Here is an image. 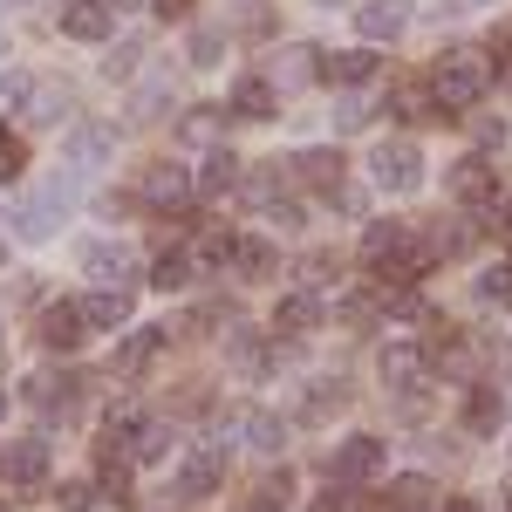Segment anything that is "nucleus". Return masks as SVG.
I'll return each instance as SVG.
<instances>
[{
    "label": "nucleus",
    "instance_id": "41",
    "mask_svg": "<svg viewBox=\"0 0 512 512\" xmlns=\"http://www.w3.org/2000/svg\"><path fill=\"white\" fill-rule=\"evenodd\" d=\"M137 55H144V48H137V41H123L117 55L103 62V76H110V82H117V76H137Z\"/></svg>",
    "mask_w": 512,
    "mask_h": 512
},
{
    "label": "nucleus",
    "instance_id": "13",
    "mask_svg": "<svg viewBox=\"0 0 512 512\" xmlns=\"http://www.w3.org/2000/svg\"><path fill=\"white\" fill-rule=\"evenodd\" d=\"M82 301H55V308H41V349H76L82 342Z\"/></svg>",
    "mask_w": 512,
    "mask_h": 512
},
{
    "label": "nucleus",
    "instance_id": "47",
    "mask_svg": "<svg viewBox=\"0 0 512 512\" xmlns=\"http://www.w3.org/2000/svg\"><path fill=\"white\" fill-rule=\"evenodd\" d=\"M0 424H7V390H0Z\"/></svg>",
    "mask_w": 512,
    "mask_h": 512
},
{
    "label": "nucleus",
    "instance_id": "43",
    "mask_svg": "<svg viewBox=\"0 0 512 512\" xmlns=\"http://www.w3.org/2000/svg\"><path fill=\"white\" fill-rule=\"evenodd\" d=\"M158 14H164V21H185V14H192V0H158Z\"/></svg>",
    "mask_w": 512,
    "mask_h": 512
},
{
    "label": "nucleus",
    "instance_id": "17",
    "mask_svg": "<svg viewBox=\"0 0 512 512\" xmlns=\"http://www.w3.org/2000/svg\"><path fill=\"white\" fill-rule=\"evenodd\" d=\"M315 55H321V48H301V41H294V48H280V55H274V82H280V89H301V82H315V76H321Z\"/></svg>",
    "mask_w": 512,
    "mask_h": 512
},
{
    "label": "nucleus",
    "instance_id": "40",
    "mask_svg": "<svg viewBox=\"0 0 512 512\" xmlns=\"http://www.w3.org/2000/svg\"><path fill=\"white\" fill-rule=\"evenodd\" d=\"M287 492H294V478H287V472L267 478V485H260V506H253V512H280V506H287Z\"/></svg>",
    "mask_w": 512,
    "mask_h": 512
},
{
    "label": "nucleus",
    "instance_id": "5",
    "mask_svg": "<svg viewBox=\"0 0 512 512\" xmlns=\"http://www.w3.org/2000/svg\"><path fill=\"white\" fill-rule=\"evenodd\" d=\"M444 192H451V198H465V205H485V198H499V164L485 158V151L458 158L451 171H444Z\"/></svg>",
    "mask_w": 512,
    "mask_h": 512
},
{
    "label": "nucleus",
    "instance_id": "33",
    "mask_svg": "<svg viewBox=\"0 0 512 512\" xmlns=\"http://www.w3.org/2000/svg\"><path fill=\"white\" fill-rule=\"evenodd\" d=\"M62 110H69V96H55V89H35V103H28V123H35V130H48V123H62Z\"/></svg>",
    "mask_w": 512,
    "mask_h": 512
},
{
    "label": "nucleus",
    "instance_id": "37",
    "mask_svg": "<svg viewBox=\"0 0 512 512\" xmlns=\"http://www.w3.org/2000/svg\"><path fill=\"white\" fill-rule=\"evenodd\" d=\"M21 164H28L21 137H7V130H0V185H14V178H21Z\"/></svg>",
    "mask_w": 512,
    "mask_h": 512
},
{
    "label": "nucleus",
    "instance_id": "32",
    "mask_svg": "<svg viewBox=\"0 0 512 512\" xmlns=\"http://www.w3.org/2000/svg\"><path fill=\"white\" fill-rule=\"evenodd\" d=\"M28 103H35V82L21 76V69H7V76H0V117H7V110H28Z\"/></svg>",
    "mask_w": 512,
    "mask_h": 512
},
{
    "label": "nucleus",
    "instance_id": "45",
    "mask_svg": "<svg viewBox=\"0 0 512 512\" xmlns=\"http://www.w3.org/2000/svg\"><path fill=\"white\" fill-rule=\"evenodd\" d=\"M444 512H478V506H472V499H451V506H444Z\"/></svg>",
    "mask_w": 512,
    "mask_h": 512
},
{
    "label": "nucleus",
    "instance_id": "16",
    "mask_svg": "<svg viewBox=\"0 0 512 512\" xmlns=\"http://www.w3.org/2000/svg\"><path fill=\"white\" fill-rule=\"evenodd\" d=\"M7 478H14V485H41V478H48V444H41V437H14V444H7Z\"/></svg>",
    "mask_w": 512,
    "mask_h": 512
},
{
    "label": "nucleus",
    "instance_id": "1",
    "mask_svg": "<svg viewBox=\"0 0 512 512\" xmlns=\"http://www.w3.org/2000/svg\"><path fill=\"white\" fill-rule=\"evenodd\" d=\"M485 89H492V62H485L478 48L444 55V62H437V76H431V96H437V110H444V117H465Z\"/></svg>",
    "mask_w": 512,
    "mask_h": 512
},
{
    "label": "nucleus",
    "instance_id": "30",
    "mask_svg": "<svg viewBox=\"0 0 512 512\" xmlns=\"http://www.w3.org/2000/svg\"><path fill=\"white\" fill-rule=\"evenodd\" d=\"M403 246H410V239H403V226H396V219L369 226V239H362V253H369V260H390V253H403Z\"/></svg>",
    "mask_w": 512,
    "mask_h": 512
},
{
    "label": "nucleus",
    "instance_id": "36",
    "mask_svg": "<svg viewBox=\"0 0 512 512\" xmlns=\"http://www.w3.org/2000/svg\"><path fill=\"white\" fill-rule=\"evenodd\" d=\"M478 294H485V301H499V308H512V267H492V274H478Z\"/></svg>",
    "mask_w": 512,
    "mask_h": 512
},
{
    "label": "nucleus",
    "instance_id": "52",
    "mask_svg": "<svg viewBox=\"0 0 512 512\" xmlns=\"http://www.w3.org/2000/svg\"><path fill=\"white\" fill-rule=\"evenodd\" d=\"M465 7H472V0H465Z\"/></svg>",
    "mask_w": 512,
    "mask_h": 512
},
{
    "label": "nucleus",
    "instance_id": "3",
    "mask_svg": "<svg viewBox=\"0 0 512 512\" xmlns=\"http://www.w3.org/2000/svg\"><path fill=\"white\" fill-rule=\"evenodd\" d=\"M62 212H69V185L48 178V185H35V192L14 205V233H21V239H55Z\"/></svg>",
    "mask_w": 512,
    "mask_h": 512
},
{
    "label": "nucleus",
    "instance_id": "22",
    "mask_svg": "<svg viewBox=\"0 0 512 512\" xmlns=\"http://www.w3.org/2000/svg\"><path fill=\"white\" fill-rule=\"evenodd\" d=\"M321 76H328V82H369V76H376V55H369V48H342V55L321 62Z\"/></svg>",
    "mask_w": 512,
    "mask_h": 512
},
{
    "label": "nucleus",
    "instance_id": "23",
    "mask_svg": "<svg viewBox=\"0 0 512 512\" xmlns=\"http://www.w3.org/2000/svg\"><path fill=\"white\" fill-rule=\"evenodd\" d=\"M233 267L246 280H274V267H280V253L267 246V239H239V253H233Z\"/></svg>",
    "mask_w": 512,
    "mask_h": 512
},
{
    "label": "nucleus",
    "instance_id": "48",
    "mask_svg": "<svg viewBox=\"0 0 512 512\" xmlns=\"http://www.w3.org/2000/svg\"><path fill=\"white\" fill-rule=\"evenodd\" d=\"M110 7H137V0H110Z\"/></svg>",
    "mask_w": 512,
    "mask_h": 512
},
{
    "label": "nucleus",
    "instance_id": "51",
    "mask_svg": "<svg viewBox=\"0 0 512 512\" xmlns=\"http://www.w3.org/2000/svg\"><path fill=\"white\" fill-rule=\"evenodd\" d=\"M321 7H335V0H321Z\"/></svg>",
    "mask_w": 512,
    "mask_h": 512
},
{
    "label": "nucleus",
    "instance_id": "42",
    "mask_svg": "<svg viewBox=\"0 0 512 512\" xmlns=\"http://www.w3.org/2000/svg\"><path fill=\"white\" fill-rule=\"evenodd\" d=\"M478 144H506V123H499V117H478Z\"/></svg>",
    "mask_w": 512,
    "mask_h": 512
},
{
    "label": "nucleus",
    "instance_id": "25",
    "mask_svg": "<svg viewBox=\"0 0 512 512\" xmlns=\"http://www.w3.org/2000/svg\"><path fill=\"white\" fill-rule=\"evenodd\" d=\"M164 451H171V424H137L130 458H137V465H164Z\"/></svg>",
    "mask_w": 512,
    "mask_h": 512
},
{
    "label": "nucleus",
    "instance_id": "6",
    "mask_svg": "<svg viewBox=\"0 0 512 512\" xmlns=\"http://www.w3.org/2000/svg\"><path fill=\"white\" fill-rule=\"evenodd\" d=\"M219 478H226V444H219V437H205L192 458H185V472H178V499H212V492H219Z\"/></svg>",
    "mask_w": 512,
    "mask_h": 512
},
{
    "label": "nucleus",
    "instance_id": "21",
    "mask_svg": "<svg viewBox=\"0 0 512 512\" xmlns=\"http://www.w3.org/2000/svg\"><path fill=\"white\" fill-rule=\"evenodd\" d=\"M315 321H321V301H315V294H287V301L274 308V328H280V335H308Z\"/></svg>",
    "mask_w": 512,
    "mask_h": 512
},
{
    "label": "nucleus",
    "instance_id": "19",
    "mask_svg": "<svg viewBox=\"0 0 512 512\" xmlns=\"http://www.w3.org/2000/svg\"><path fill=\"white\" fill-rule=\"evenodd\" d=\"M233 117H246V123H267V117H274V82H267V76L239 82V89H233Z\"/></svg>",
    "mask_w": 512,
    "mask_h": 512
},
{
    "label": "nucleus",
    "instance_id": "2",
    "mask_svg": "<svg viewBox=\"0 0 512 512\" xmlns=\"http://www.w3.org/2000/svg\"><path fill=\"white\" fill-rule=\"evenodd\" d=\"M369 178H376V192H390V198H410V192H424V151L417 144H376L369 151Z\"/></svg>",
    "mask_w": 512,
    "mask_h": 512
},
{
    "label": "nucleus",
    "instance_id": "12",
    "mask_svg": "<svg viewBox=\"0 0 512 512\" xmlns=\"http://www.w3.org/2000/svg\"><path fill=\"white\" fill-rule=\"evenodd\" d=\"M110 151H117V130H103V123H76V130H69V144H62V158L76 164V171H96Z\"/></svg>",
    "mask_w": 512,
    "mask_h": 512
},
{
    "label": "nucleus",
    "instance_id": "26",
    "mask_svg": "<svg viewBox=\"0 0 512 512\" xmlns=\"http://www.w3.org/2000/svg\"><path fill=\"white\" fill-rule=\"evenodd\" d=\"M185 55H192V69H219V62H226V35H219V28H192Z\"/></svg>",
    "mask_w": 512,
    "mask_h": 512
},
{
    "label": "nucleus",
    "instance_id": "15",
    "mask_svg": "<svg viewBox=\"0 0 512 512\" xmlns=\"http://www.w3.org/2000/svg\"><path fill=\"white\" fill-rule=\"evenodd\" d=\"M383 383H390V390H417V383H424V349H417V342H390V349H383Z\"/></svg>",
    "mask_w": 512,
    "mask_h": 512
},
{
    "label": "nucleus",
    "instance_id": "35",
    "mask_svg": "<svg viewBox=\"0 0 512 512\" xmlns=\"http://www.w3.org/2000/svg\"><path fill=\"white\" fill-rule=\"evenodd\" d=\"M55 506H62V512H89V506H96V485H89V478H69V485L55 492Z\"/></svg>",
    "mask_w": 512,
    "mask_h": 512
},
{
    "label": "nucleus",
    "instance_id": "10",
    "mask_svg": "<svg viewBox=\"0 0 512 512\" xmlns=\"http://www.w3.org/2000/svg\"><path fill=\"white\" fill-rule=\"evenodd\" d=\"M82 267L103 280V287H130V274H137V260H130L123 239H89V246H82Z\"/></svg>",
    "mask_w": 512,
    "mask_h": 512
},
{
    "label": "nucleus",
    "instance_id": "14",
    "mask_svg": "<svg viewBox=\"0 0 512 512\" xmlns=\"http://www.w3.org/2000/svg\"><path fill=\"white\" fill-rule=\"evenodd\" d=\"M82 321L89 328H130V287H96L82 301Z\"/></svg>",
    "mask_w": 512,
    "mask_h": 512
},
{
    "label": "nucleus",
    "instance_id": "46",
    "mask_svg": "<svg viewBox=\"0 0 512 512\" xmlns=\"http://www.w3.org/2000/svg\"><path fill=\"white\" fill-rule=\"evenodd\" d=\"M499 76H506V82H512V48H506V62H499Z\"/></svg>",
    "mask_w": 512,
    "mask_h": 512
},
{
    "label": "nucleus",
    "instance_id": "39",
    "mask_svg": "<svg viewBox=\"0 0 512 512\" xmlns=\"http://www.w3.org/2000/svg\"><path fill=\"white\" fill-rule=\"evenodd\" d=\"M328 280H335V260L328 253H308L301 260V287H328Z\"/></svg>",
    "mask_w": 512,
    "mask_h": 512
},
{
    "label": "nucleus",
    "instance_id": "24",
    "mask_svg": "<svg viewBox=\"0 0 512 512\" xmlns=\"http://www.w3.org/2000/svg\"><path fill=\"white\" fill-rule=\"evenodd\" d=\"M192 274H198V267H192V253H185V246H164V253H158V267H151V287H164V294H171V287H185Z\"/></svg>",
    "mask_w": 512,
    "mask_h": 512
},
{
    "label": "nucleus",
    "instance_id": "20",
    "mask_svg": "<svg viewBox=\"0 0 512 512\" xmlns=\"http://www.w3.org/2000/svg\"><path fill=\"white\" fill-rule=\"evenodd\" d=\"M294 178H308V185H321V192H335V185H342V151H301V158H294Z\"/></svg>",
    "mask_w": 512,
    "mask_h": 512
},
{
    "label": "nucleus",
    "instance_id": "49",
    "mask_svg": "<svg viewBox=\"0 0 512 512\" xmlns=\"http://www.w3.org/2000/svg\"><path fill=\"white\" fill-rule=\"evenodd\" d=\"M506 512H512V485H506Z\"/></svg>",
    "mask_w": 512,
    "mask_h": 512
},
{
    "label": "nucleus",
    "instance_id": "7",
    "mask_svg": "<svg viewBox=\"0 0 512 512\" xmlns=\"http://www.w3.org/2000/svg\"><path fill=\"white\" fill-rule=\"evenodd\" d=\"M192 192H198V171H185V164H151L144 171V205L151 212H178Z\"/></svg>",
    "mask_w": 512,
    "mask_h": 512
},
{
    "label": "nucleus",
    "instance_id": "11",
    "mask_svg": "<svg viewBox=\"0 0 512 512\" xmlns=\"http://www.w3.org/2000/svg\"><path fill=\"white\" fill-rule=\"evenodd\" d=\"M110 21H117L110 0H69V7H62V35H69V41H103V35H110Z\"/></svg>",
    "mask_w": 512,
    "mask_h": 512
},
{
    "label": "nucleus",
    "instance_id": "18",
    "mask_svg": "<svg viewBox=\"0 0 512 512\" xmlns=\"http://www.w3.org/2000/svg\"><path fill=\"white\" fill-rule=\"evenodd\" d=\"M239 185V158L219 144V151H205V164H198V192L205 198H219V192H233Z\"/></svg>",
    "mask_w": 512,
    "mask_h": 512
},
{
    "label": "nucleus",
    "instance_id": "44",
    "mask_svg": "<svg viewBox=\"0 0 512 512\" xmlns=\"http://www.w3.org/2000/svg\"><path fill=\"white\" fill-rule=\"evenodd\" d=\"M315 512H349V499H342V492H328V499H321Z\"/></svg>",
    "mask_w": 512,
    "mask_h": 512
},
{
    "label": "nucleus",
    "instance_id": "31",
    "mask_svg": "<svg viewBox=\"0 0 512 512\" xmlns=\"http://www.w3.org/2000/svg\"><path fill=\"white\" fill-rule=\"evenodd\" d=\"M492 424H499V390H478L472 410H465V431H472V437H492Z\"/></svg>",
    "mask_w": 512,
    "mask_h": 512
},
{
    "label": "nucleus",
    "instance_id": "27",
    "mask_svg": "<svg viewBox=\"0 0 512 512\" xmlns=\"http://www.w3.org/2000/svg\"><path fill=\"white\" fill-rule=\"evenodd\" d=\"M219 130H226V110H219V103H205V110H192V117L178 123V137H185V144H212Z\"/></svg>",
    "mask_w": 512,
    "mask_h": 512
},
{
    "label": "nucleus",
    "instance_id": "9",
    "mask_svg": "<svg viewBox=\"0 0 512 512\" xmlns=\"http://www.w3.org/2000/svg\"><path fill=\"white\" fill-rule=\"evenodd\" d=\"M410 28V0H362L355 7V35L362 41H396Z\"/></svg>",
    "mask_w": 512,
    "mask_h": 512
},
{
    "label": "nucleus",
    "instance_id": "38",
    "mask_svg": "<svg viewBox=\"0 0 512 512\" xmlns=\"http://www.w3.org/2000/svg\"><path fill=\"white\" fill-rule=\"evenodd\" d=\"M369 117H376V110H369L362 96H342V103H335V130H362Z\"/></svg>",
    "mask_w": 512,
    "mask_h": 512
},
{
    "label": "nucleus",
    "instance_id": "8",
    "mask_svg": "<svg viewBox=\"0 0 512 512\" xmlns=\"http://www.w3.org/2000/svg\"><path fill=\"white\" fill-rule=\"evenodd\" d=\"M226 431H239V444H246V451H260V458H274L280 444H287V424H280L274 410H233V417H226Z\"/></svg>",
    "mask_w": 512,
    "mask_h": 512
},
{
    "label": "nucleus",
    "instance_id": "28",
    "mask_svg": "<svg viewBox=\"0 0 512 512\" xmlns=\"http://www.w3.org/2000/svg\"><path fill=\"white\" fill-rule=\"evenodd\" d=\"M164 342H171V328H137V335H130V342L117 349V362H123V369H137V362H151Z\"/></svg>",
    "mask_w": 512,
    "mask_h": 512
},
{
    "label": "nucleus",
    "instance_id": "29",
    "mask_svg": "<svg viewBox=\"0 0 512 512\" xmlns=\"http://www.w3.org/2000/svg\"><path fill=\"white\" fill-rule=\"evenodd\" d=\"M164 103H171V76H151L144 89H137V103H130V117H137V123H151V117H164Z\"/></svg>",
    "mask_w": 512,
    "mask_h": 512
},
{
    "label": "nucleus",
    "instance_id": "34",
    "mask_svg": "<svg viewBox=\"0 0 512 512\" xmlns=\"http://www.w3.org/2000/svg\"><path fill=\"white\" fill-rule=\"evenodd\" d=\"M390 492H396V499H390L396 512H424V492H431V478H396Z\"/></svg>",
    "mask_w": 512,
    "mask_h": 512
},
{
    "label": "nucleus",
    "instance_id": "50",
    "mask_svg": "<svg viewBox=\"0 0 512 512\" xmlns=\"http://www.w3.org/2000/svg\"><path fill=\"white\" fill-rule=\"evenodd\" d=\"M0 260H7V246H0Z\"/></svg>",
    "mask_w": 512,
    "mask_h": 512
},
{
    "label": "nucleus",
    "instance_id": "4",
    "mask_svg": "<svg viewBox=\"0 0 512 512\" xmlns=\"http://www.w3.org/2000/svg\"><path fill=\"white\" fill-rule=\"evenodd\" d=\"M383 458H390V444L383 437H342L335 451H328V472H335V485H369V478L383 472Z\"/></svg>",
    "mask_w": 512,
    "mask_h": 512
}]
</instances>
